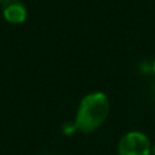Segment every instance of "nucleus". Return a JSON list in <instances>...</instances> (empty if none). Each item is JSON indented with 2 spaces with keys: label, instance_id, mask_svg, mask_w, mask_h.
<instances>
[{
  "label": "nucleus",
  "instance_id": "nucleus-2",
  "mask_svg": "<svg viewBox=\"0 0 155 155\" xmlns=\"http://www.w3.org/2000/svg\"><path fill=\"white\" fill-rule=\"evenodd\" d=\"M150 139L146 134L140 131L127 132L120 139L117 146L118 155H151Z\"/></svg>",
  "mask_w": 155,
  "mask_h": 155
},
{
  "label": "nucleus",
  "instance_id": "nucleus-6",
  "mask_svg": "<svg viewBox=\"0 0 155 155\" xmlns=\"http://www.w3.org/2000/svg\"><path fill=\"white\" fill-rule=\"evenodd\" d=\"M153 70H154V74H155V60H154V63H153Z\"/></svg>",
  "mask_w": 155,
  "mask_h": 155
},
{
  "label": "nucleus",
  "instance_id": "nucleus-7",
  "mask_svg": "<svg viewBox=\"0 0 155 155\" xmlns=\"http://www.w3.org/2000/svg\"><path fill=\"white\" fill-rule=\"evenodd\" d=\"M0 3H2V0H0Z\"/></svg>",
  "mask_w": 155,
  "mask_h": 155
},
{
  "label": "nucleus",
  "instance_id": "nucleus-4",
  "mask_svg": "<svg viewBox=\"0 0 155 155\" xmlns=\"http://www.w3.org/2000/svg\"><path fill=\"white\" fill-rule=\"evenodd\" d=\"M76 129V125H75V121L74 123H65L64 125H63V134L67 135V136H70V135H72Z\"/></svg>",
  "mask_w": 155,
  "mask_h": 155
},
{
  "label": "nucleus",
  "instance_id": "nucleus-3",
  "mask_svg": "<svg viewBox=\"0 0 155 155\" xmlns=\"http://www.w3.org/2000/svg\"><path fill=\"white\" fill-rule=\"evenodd\" d=\"M3 16L11 25H21L27 19V10L22 3L12 2L5 5L3 10Z\"/></svg>",
  "mask_w": 155,
  "mask_h": 155
},
{
  "label": "nucleus",
  "instance_id": "nucleus-5",
  "mask_svg": "<svg viewBox=\"0 0 155 155\" xmlns=\"http://www.w3.org/2000/svg\"><path fill=\"white\" fill-rule=\"evenodd\" d=\"M151 155H155V144H153V148H151Z\"/></svg>",
  "mask_w": 155,
  "mask_h": 155
},
{
  "label": "nucleus",
  "instance_id": "nucleus-1",
  "mask_svg": "<svg viewBox=\"0 0 155 155\" xmlns=\"http://www.w3.org/2000/svg\"><path fill=\"white\" fill-rule=\"evenodd\" d=\"M110 110L109 98L105 93L94 91L80 101L78 107L75 125L82 134H90L98 129L107 118Z\"/></svg>",
  "mask_w": 155,
  "mask_h": 155
}]
</instances>
